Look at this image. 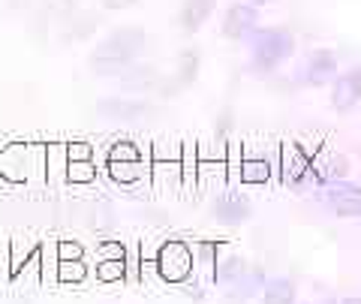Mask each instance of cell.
<instances>
[{"instance_id":"cell-10","label":"cell","mask_w":361,"mask_h":304,"mask_svg":"<svg viewBox=\"0 0 361 304\" xmlns=\"http://www.w3.org/2000/svg\"><path fill=\"white\" fill-rule=\"evenodd\" d=\"M325 202L334 208L341 217H358L361 214V187L349 181H331L325 190Z\"/></svg>"},{"instance_id":"cell-16","label":"cell","mask_w":361,"mask_h":304,"mask_svg":"<svg viewBox=\"0 0 361 304\" xmlns=\"http://www.w3.org/2000/svg\"><path fill=\"white\" fill-rule=\"evenodd\" d=\"M337 75V54L331 49H316L307 58V82L325 85L329 78Z\"/></svg>"},{"instance_id":"cell-22","label":"cell","mask_w":361,"mask_h":304,"mask_svg":"<svg viewBox=\"0 0 361 304\" xmlns=\"http://www.w3.org/2000/svg\"><path fill=\"white\" fill-rule=\"evenodd\" d=\"M58 241L39 244V284H58Z\"/></svg>"},{"instance_id":"cell-25","label":"cell","mask_w":361,"mask_h":304,"mask_svg":"<svg viewBox=\"0 0 361 304\" xmlns=\"http://www.w3.org/2000/svg\"><path fill=\"white\" fill-rule=\"evenodd\" d=\"M94 274L99 284H121L127 280V259H99Z\"/></svg>"},{"instance_id":"cell-2","label":"cell","mask_w":361,"mask_h":304,"mask_svg":"<svg viewBox=\"0 0 361 304\" xmlns=\"http://www.w3.org/2000/svg\"><path fill=\"white\" fill-rule=\"evenodd\" d=\"M145 46V33L139 28H123V30H115L111 37L99 46L94 54H90V63H94V73L99 75H115V78H123L130 70H133V61L135 54L142 51Z\"/></svg>"},{"instance_id":"cell-18","label":"cell","mask_w":361,"mask_h":304,"mask_svg":"<svg viewBox=\"0 0 361 304\" xmlns=\"http://www.w3.org/2000/svg\"><path fill=\"white\" fill-rule=\"evenodd\" d=\"M271 166L268 157L262 154H253L250 145L244 142V163H241V184H268L271 178Z\"/></svg>"},{"instance_id":"cell-21","label":"cell","mask_w":361,"mask_h":304,"mask_svg":"<svg viewBox=\"0 0 361 304\" xmlns=\"http://www.w3.org/2000/svg\"><path fill=\"white\" fill-rule=\"evenodd\" d=\"M241 163H244V142L226 139V187L241 184Z\"/></svg>"},{"instance_id":"cell-14","label":"cell","mask_w":361,"mask_h":304,"mask_svg":"<svg viewBox=\"0 0 361 304\" xmlns=\"http://www.w3.org/2000/svg\"><path fill=\"white\" fill-rule=\"evenodd\" d=\"M247 274L244 256L232 253L226 244L217 247V268H214V284H241Z\"/></svg>"},{"instance_id":"cell-7","label":"cell","mask_w":361,"mask_h":304,"mask_svg":"<svg viewBox=\"0 0 361 304\" xmlns=\"http://www.w3.org/2000/svg\"><path fill=\"white\" fill-rule=\"evenodd\" d=\"M214 178H220L226 187V139L223 136L199 142V184H211Z\"/></svg>"},{"instance_id":"cell-26","label":"cell","mask_w":361,"mask_h":304,"mask_svg":"<svg viewBox=\"0 0 361 304\" xmlns=\"http://www.w3.org/2000/svg\"><path fill=\"white\" fill-rule=\"evenodd\" d=\"M196 75H199V51H196V49L180 51V61H178V73H175V78L187 87L190 82H196Z\"/></svg>"},{"instance_id":"cell-6","label":"cell","mask_w":361,"mask_h":304,"mask_svg":"<svg viewBox=\"0 0 361 304\" xmlns=\"http://www.w3.org/2000/svg\"><path fill=\"white\" fill-rule=\"evenodd\" d=\"M151 184L157 190L180 187V139H154L151 142Z\"/></svg>"},{"instance_id":"cell-13","label":"cell","mask_w":361,"mask_h":304,"mask_svg":"<svg viewBox=\"0 0 361 304\" xmlns=\"http://www.w3.org/2000/svg\"><path fill=\"white\" fill-rule=\"evenodd\" d=\"M361 103V70H349L334 78L331 85V106L337 111H349Z\"/></svg>"},{"instance_id":"cell-8","label":"cell","mask_w":361,"mask_h":304,"mask_svg":"<svg viewBox=\"0 0 361 304\" xmlns=\"http://www.w3.org/2000/svg\"><path fill=\"white\" fill-rule=\"evenodd\" d=\"M310 175V154L301 148L298 142H283L280 145V178L283 184H301Z\"/></svg>"},{"instance_id":"cell-31","label":"cell","mask_w":361,"mask_h":304,"mask_svg":"<svg viewBox=\"0 0 361 304\" xmlns=\"http://www.w3.org/2000/svg\"><path fill=\"white\" fill-rule=\"evenodd\" d=\"M58 259L66 262V259H85V247L78 241H58Z\"/></svg>"},{"instance_id":"cell-12","label":"cell","mask_w":361,"mask_h":304,"mask_svg":"<svg viewBox=\"0 0 361 304\" xmlns=\"http://www.w3.org/2000/svg\"><path fill=\"white\" fill-rule=\"evenodd\" d=\"M70 169V142H45V187H63Z\"/></svg>"},{"instance_id":"cell-32","label":"cell","mask_w":361,"mask_h":304,"mask_svg":"<svg viewBox=\"0 0 361 304\" xmlns=\"http://www.w3.org/2000/svg\"><path fill=\"white\" fill-rule=\"evenodd\" d=\"M133 4H139V0H103L106 9H130Z\"/></svg>"},{"instance_id":"cell-15","label":"cell","mask_w":361,"mask_h":304,"mask_svg":"<svg viewBox=\"0 0 361 304\" xmlns=\"http://www.w3.org/2000/svg\"><path fill=\"white\" fill-rule=\"evenodd\" d=\"M214 9H217V0H184V4H180L178 25L184 28L187 33H196L211 18Z\"/></svg>"},{"instance_id":"cell-24","label":"cell","mask_w":361,"mask_h":304,"mask_svg":"<svg viewBox=\"0 0 361 304\" xmlns=\"http://www.w3.org/2000/svg\"><path fill=\"white\" fill-rule=\"evenodd\" d=\"M262 304H295V284L292 280H271L262 289Z\"/></svg>"},{"instance_id":"cell-23","label":"cell","mask_w":361,"mask_h":304,"mask_svg":"<svg viewBox=\"0 0 361 304\" xmlns=\"http://www.w3.org/2000/svg\"><path fill=\"white\" fill-rule=\"evenodd\" d=\"M97 163L94 157H87V160H70V169H66V184H78V187H87L97 181Z\"/></svg>"},{"instance_id":"cell-20","label":"cell","mask_w":361,"mask_h":304,"mask_svg":"<svg viewBox=\"0 0 361 304\" xmlns=\"http://www.w3.org/2000/svg\"><path fill=\"white\" fill-rule=\"evenodd\" d=\"M217 247H220V241H199V247H196V272H193V280L202 277L205 284H214V268H217Z\"/></svg>"},{"instance_id":"cell-3","label":"cell","mask_w":361,"mask_h":304,"mask_svg":"<svg viewBox=\"0 0 361 304\" xmlns=\"http://www.w3.org/2000/svg\"><path fill=\"white\" fill-rule=\"evenodd\" d=\"M106 172L121 187L151 184V145H135L133 139L111 142L106 157Z\"/></svg>"},{"instance_id":"cell-29","label":"cell","mask_w":361,"mask_h":304,"mask_svg":"<svg viewBox=\"0 0 361 304\" xmlns=\"http://www.w3.org/2000/svg\"><path fill=\"white\" fill-rule=\"evenodd\" d=\"M127 280H142V244L127 247Z\"/></svg>"},{"instance_id":"cell-30","label":"cell","mask_w":361,"mask_h":304,"mask_svg":"<svg viewBox=\"0 0 361 304\" xmlns=\"http://www.w3.org/2000/svg\"><path fill=\"white\" fill-rule=\"evenodd\" d=\"M97 259H127V244H121V241H99L97 244Z\"/></svg>"},{"instance_id":"cell-9","label":"cell","mask_w":361,"mask_h":304,"mask_svg":"<svg viewBox=\"0 0 361 304\" xmlns=\"http://www.w3.org/2000/svg\"><path fill=\"white\" fill-rule=\"evenodd\" d=\"M256 18H259L256 6H250V4H232L229 9H226L220 33L226 39H247L256 30Z\"/></svg>"},{"instance_id":"cell-27","label":"cell","mask_w":361,"mask_h":304,"mask_svg":"<svg viewBox=\"0 0 361 304\" xmlns=\"http://www.w3.org/2000/svg\"><path fill=\"white\" fill-rule=\"evenodd\" d=\"M87 277V262L85 259H66L58 265V284H82Z\"/></svg>"},{"instance_id":"cell-4","label":"cell","mask_w":361,"mask_h":304,"mask_svg":"<svg viewBox=\"0 0 361 304\" xmlns=\"http://www.w3.org/2000/svg\"><path fill=\"white\" fill-rule=\"evenodd\" d=\"M250 61L256 73H271L277 63H283L295 42H292V33L283 28H265V30H253L250 37Z\"/></svg>"},{"instance_id":"cell-17","label":"cell","mask_w":361,"mask_h":304,"mask_svg":"<svg viewBox=\"0 0 361 304\" xmlns=\"http://www.w3.org/2000/svg\"><path fill=\"white\" fill-rule=\"evenodd\" d=\"M180 187H199V139H180Z\"/></svg>"},{"instance_id":"cell-5","label":"cell","mask_w":361,"mask_h":304,"mask_svg":"<svg viewBox=\"0 0 361 304\" xmlns=\"http://www.w3.org/2000/svg\"><path fill=\"white\" fill-rule=\"evenodd\" d=\"M196 272V253L193 247L180 238H166V244L157 253V274L166 284H190Z\"/></svg>"},{"instance_id":"cell-19","label":"cell","mask_w":361,"mask_h":304,"mask_svg":"<svg viewBox=\"0 0 361 304\" xmlns=\"http://www.w3.org/2000/svg\"><path fill=\"white\" fill-rule=\"evenodd\" d=\"M103 115H111V118H139V115H148L151 111V103L145 99H127V97H111V99H103L97 106Z\"/></svg>"},{"instance_id":"cell-33","label":"cell","mask_w":361,"mask_h":304,"mask_svg":"<svg viewBox=\"0 0 361 304\" xmlns=\"http://www.w3.org/2000/svg\"><path fill=\"white\" fill-rule=\"evenodd\" d=\"M341 304H361V298H343Z\"/></svg>"},{"instance_id":"cell-28","label":"cell","mask_w":361,"mask_h":304,"mask_svg":"<svg viewBox=\"0 0 361 304\" xmlns=\"http://www.w3.org/2000/svg\"><path fill=\"white\" fill-rule=\"evenodd\" d=\"M0 284H13V241L0 238Z\"/></svg>"},{"instance_id":"cell-1","label":"cell","mask_w":361,"mask_h":304,"mask_svg":"<svg viewBox=\"0 0 361 304\" xmlns=\"http://www.w3.org/2000/svg\"><path fill=\"white\" fill-rule=\"evenodd\" d=\"M0 178L6 184L45 187V142L13 139L0 148Z\"/></svg>"},{"instance_id":"cell-11","label":"cell","mask_w":361,"mask_h":304,"mask_svg":"<svg viewBox=\"0 0 361 304\" xmlns=\"http://www.w3.org/2000/svg\"><path fill=\"white\" fill-rule=\"evenodd\" d=\"M214 217H217L220 223H226V226H238V223L250 220V202H247L241 193H235V190H226V193H220L217 199H214Z\"/></svg>"}]
</instances>
